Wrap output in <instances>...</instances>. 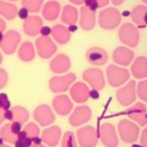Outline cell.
<instances>
[{
	"mask_svg": "<svg viewBox=\"0 0 147 147\" xmlns=\"http://www.w3.org/2000/svg\"><path fill=\"white\" fill-rule=\"evenodd\" d=\"M71 3L75 4V5H81L85 2V0H69Z\"/></svg>",
	"mask_w": 147,
	"mask_h": 147,
	"instance_id": "cell-49",
	"label": "cell"
},
{
	"mask_svg": "<svg viewBox=\"0 0 147 147\" xmlns=\"http://www.w3.org/2000/svg\"><path fill=\"white\" fill-rule=\"evenodd\" d=\"M43 27V22L39 16L32 15L24 20V30L26 34L30 36H36L40 33L41 28Z\"/></svg>",
	"mask_w": 147,
	"mask_h": 147,
	"instance_id": "cell-14",
	"label": "cell"
},
{
	"mask_svg": "<svg viewBox=\"0 0 147 147\" xmlns=\"http://www.w3.org/2000/svg\"><path fill=\"white\" fill-rule=\"evenodd\" d=\"M18 16L22 20H26L27 18L29 17V10L26 9V7H22V9H19L18 11Z\"/></svg>",
	"mask_w": 147,
	"mask_h": 147,
	"instance_id": "cell-41",
	"label": "cell"
},
{
	"mask_svg": "<svg viewBox=\"0 0 147 147\" xmlns=\"http://www.w3.org/2000/svg\"><path fill=\"white\" fill-rule=\"evenodd\" d=\"M0 137H1L4 141L9 142L10 144H14L17 141V135H15L12 130H11V125L10 124H6L2 127L1 130H0Z\"/></svg>",
	"mask_w": 147,
	"mask_h": 147,
	"instance_id": "cell-30",
	"label": "cell"
},
{
	"mask_svg": "<svg viewBox=\"0 0 147 147\" xmlns=\"http://www.w3.org/2000/svg\"><path fill=\"white\" fill-rule=\"evenodd\" d=\"M87 60L93 65H102L107 63L108 55L104 49L94 47L88 50Z\"/></svg>",
	"mask_w": 147,
	"mask_h": 147,
	"instance_id": "cell-16",
	"label": "cell"
},
{
	"mask_svg": "<svg viewBox=\"0 0 147 147\" xmlns=\"http://www.w3.org/2000/svg\"><path fill=\"white\" fill-rule=\"evenodd\" d=\"M31 147H45V146L42 144H33Z\"/></svg>",
	"mask_w": 147,
	"mask_h": 147,
	"instance_id": "cell-53",
	"label": "cell"
},
{
	"mask_svg": "<svg viewBox=\"0 0 147 147\" xmlns=\"http://www.w3.org/2000/svg\"><path fill=\"white\" fill-rule=\"evenodd\" d=\"M44 0H22L24 7H26L30 12H37L39 11Z\"/></svg>",
	"mask_w": 147,
	"mask_h": 147,
	"instance_id": "cell-33",
	"label": "cell"
},
{
	"mask_svg": "<svg viewBox=\"0 0 147 147\" xmlns=\"http://www.w3.org/2000/svg\"><path fill=\"white\" fill-rule=\"evenodd\" d=\"M85 3H86V7H88L92 11H96V9H99L98 3L95 0H85Z\"/></svg>",
	"mask_w": 147,
	"mask_h": 147,
	"instance_id": "cell-40",
	"label": "cell"
},
{
	"mask_svg": "<svg viewBox=\"0 0 147 147\" xmlns=\"http://www.w3.org/2000/svg\"><path fill=\"white\" fill-rule=\"evenodd\" d=\"M138 95L140 99L147 102V80H144L138 85Z\"/></svg>",
	"mask_w": 147,
	"mask_h": 147,
	"instance_id": "cell-36",
	"label": "cell"
},
{
	"mask_svg": "<svg viewBox=\"0 0 147 147\" xmlns=\"http://www.w3.org/2000/svg\"><path fill=\"white\" fill-rule=\"evenodd\" d=\"M68 30L70 31V33H71V32H76V31L77 30V26H76V24L69 25V27H68Z\"/></svg>",
	"mask_w": 147,
	"mask_h": 147,
	"instance_id": "cell-50",
	"label": "cell"
},
{
	"mask_svg": "<svg viewBox=\"0 0 147 147\" xmlns=\"http://www.w3.org/2000/svg\"><path fill=\"white\" fill-rule=\"evenodd\" d=\"M4 117L5 119H7V120H13L14 118V115H13V111L11 110H6L4 112Z\"/></svg>",
	"mask_w": 147,
	"mask_h": 147,
	"instance_id": "cell-44",
	"label": "cell"
},
{
	"mask_svg": "<svg viewBox=\"0 0 147 147\" xmlns=\"http://www.w3.org/2000/svg\"><path fill=\"white\" fill-rule=\"evenodd\" d=\"M80 11V26L86 31L91 30L95 25V11H92L86 6L81 7Z\"/></svg>",
	"mask_w": 147,
	"mask_h": 147,
	"instance_id": "cell-22",
	"label": "cell"
},
{
	"mask_svg": "<svg viewBox=\"0 0 147 147\" xmlns=\"http://www.w3.org/2000/svg\"><path fill=\"white\" fill-rule=\"evenodd\" d=\"M51 28L49 26H43L40 30V34L42 36H49V34H51Z\"/></svg>",
	"mask_w": 147,
	"mask_h": 147,
	"instance_id": "cell-42",
	"label": "cell"
},
{
	"mask_svg": "<svg viewBox=\"0 0 147 147\" xmlns=\"http://www.w3.org/2000/svg\"><path fill=\"white\" fill-rule=\"evenodd\" d=\"M6 30V22L0 18V33H3Z\"/></svg>",
	"mask_w": 147,
	"mask_h": 147,
	"instance_id": "cell-48",
	"label": "cell"
},
{
	"mask_svg": "<svg viewBox=\"0 0 147 147\" xmlns=\"http://www.w3.org/2000/svg\"><path fill=\"white\" fill-rule=\"evenodd\" d=\"M121 22V15L115 7H108L102 10L99 14V24L105 30L115 28Z\"/></svg>",
	"mask_w": 147,
	"mask_h": 147,
	"instance_id": "cell-1",
	"label": "cell"
},
{
	"mask_svg": "<svg viewBox=\"0 0 147 147\" xmlns=\"http://www.w3.org/2000/svg\"><path fill=\"white\" fill-rule=\"evenodd\" d=\"M129 117L138 122L140 125L144 126L147 124V111L144 103L137 102L135 105L129 108L127 112Z\"/></svg>",
	"mask_w": 147,
	"mask_h": 147,
	"instance_id": "cell-13",
	"label": "cell"
},
{
	"mask_svg": "<svg viewBox=\"0 0 147 147\" xmlns=\"http://www.w3.org/2000/svg\"><path fill=\"white\" fill-rule=\"evenodd\" d=\"M18 14L17 6L13 4L7 3L5 1H0V15L6 18L7 20H12Z\"/></svg>",
	"mask_w": 147,
	"mask_h": 147,
	"instance_id": "cell-27",
	"label": "cell"
},
{
	"mask_svg": "<svg viewBox=\"0 0 147 147\" xmlns=\"http://www.w3.org/2000/svg\"><path fill=\"white\" fill-rule=\"evenodd\" d=\"M76 76L68 74L66 76H54L49 80V88L52 92H63L68 90L69 86L75 81Z\"/></svg>",
	"mask_w": 147,
	"mask_h": 147,
	"instance_id": "cell-7",
	"label": "cell"
},
{
	"mask_svg": "<svg viewBox=\"0 0 147 147\" xmlns=\"http://www.w3.org/2000/svg\"><path fill=\"white\" fill-rule=\"evenodd\" d=\"M10 125H11V130H12V132L18 136V134L22 131V123L18 121H13Z\"/></svg>",
	"mask_w": 147,
	"mask_h": 147,
	"instance_id": "cell-39",
	"label": "cell"
},
{
	"mask_svg": "<svg viewBox=\"0 0 147 147\" xmlns=\"http://www.w3.org/2000/svg\"><path fill=\"white\" fill-rule=\"evenodd\" d=\"M95 1L98 3L99 7H105V6L108 5V3H109V0H95Z\"/></svg>",
	"mask_w": 147,
	"mask_h": 147,
	"instance_id": "cell-46",
	"label": "cell"
},
{
	"mask_svg": "<svg viewBox=\"0 0 147 147\" xmlns=\"http://www.w3.org/2000/svg\"><path fill=\"white\" fill-rule=\"evenodd\" d=\"M131 147H144L142 145H140V144H133Z\"/></svg>",
	"mask_w": 147,
	"mask_h": 147,
	"instance_id": "cell-56",
	"label": "cell"
},
{
	"mask_svg": "<svg viewBox=\"0 0 147 147\" xmlns=\"http://www.w3.org/2000/svg\"><path fill=\"white\" fill-rule=\"evenodd\" d=\"M119 39L124 44L135 48L139 43V32L131 24H125L119 30Z\"/></svg>",
	"mask_w": 147,
	"mask_h": 147,
	"instance_id": "cell-3",
	"label": "cell"
},
{
	"mask_svg": "<svg viewBox=\"0 0 147 147\" xmlns=\"http://www.w3.org/2000/svg\"><path fill=\"white\" fill-rule=\"evenodd\" d=\"M147 12V7L144 6H138L136 7L132 11L131 17H132V21L136 24L139 27L144 28L146 26L144 22V16Z\"/></svg>",
	"mask_w": 147,
	"mask_h": 147,
	"instance_id": "cell-29",
	"label": "cell"
},
{
	"mask_svg": "<svg viewBox=\"0 0 147 147\" xmlns=\"http://www.w3.org/2000/svg\"><path fill=\"white\" fill-rule=\"evenodd\" d=\"M88 95H90V98H92V99H99V97H100V94H99V92H98V90H90V93H88Z\"/></svg>",
	"mask_w": 147,
	"mask_h": 147,
	"instance_id": "cell-45",
	"label": "cell"
},
{
	"mask_svg": "<svg viewBox=\"0 0 147 147\" xmlns=\"http://www.w3.org/2000/svg\"><path fill=\"white\" fill-rule=\"evenodd\" d=\"M24 131H25L26 134L28 135V137H30L31 139L36 136H39L40 133V129L39 127L36 126V124L34 123H29L24 127Z\"/></svg>",
	"mask_w": 147,
	"mask_h": 147,
	"instance_id": "cell-34",
	"label": "cell"
},
{
	"mask_svg": "<svg viewBox=\"0 0 147 147\" xmlns=\"http://www.w3.org/2000/svg\"><path fill=\"white\" fill-rule=\"evenodd\" d=\"M77 139L82 147H94L97 144V136L93 127L87 126L77 130Z\"/></svg>",
	"mask_w": 147,
	"mask_h": 147,
	"instance_id": "cell-8",
	"label": "cell"
},
{
	"mask_svg": "<svg viewBox=\"0 0 147 147\" xmlns=\"http://www.w3.org/2000/svg\"><path fill=\"white\" fill-rule=\"evenodd\" d=\"M2 61H3V57H2V54L0 53V64H1V63H2Z\"/></svg>",
	"mask_w": 147,
	"mask_h": 147,
	"instance_id": "cell-58",
	"label": "cell"
},
{
	"mask_svg": "<svg viewBox=\"0 0 147 147\" xmlns=\"http://www.w3.org/2000/svg\"><path fill=\"white\" fill-rule=\"evenodd\" d=\"M34 118L37 123H39L41 126H49L54 120L55 117L52 113L50 107L47 104L38 106L34 112Z\"/></svg>",
	"mask_w": 147,
	"mask_h": 147,
	"instance_id": "cell-10",
	"label": "cell"
},
{
	"mask_svg": "<svg viewBox=\"0 0 147 147\" xmlns=\"http://www.w3.org/2000/svg\"><path fill=\"white\" fill-rule=\"evenodd\" d=\"M10 107V102L6 93H0V109L4 111L9 110Z\"/></svg>",
	"mask_w": 147,
	"mask_h": 147,
	"instance_id": "cell-37",
	"label": "cell"
},
{
	"mask_svg": "<svg viewBox=\"0 0 147 147\" xmlns=\"http://www.w3.org/2000/svg\"><path fill=\"white\" fill-rule=\"evenodd\" d=\"M60 9V4L57 1L51 0V1H49L45 4L43 9H42V15H43L44 19H46L47 21H55L59 17Z\"/></svg>",
	"mask_w": 147,
	"mask_h": 147,
	"instance_id": "cell-23",
	"label": "cell"
},
{
	"mask_svg": "<svg viewBox=\"0 0 147 147\" xmlns=\"http://www.w3.org/2000/svg\"><path fill=\"white\" fill-rule=\"evenodd\" d=\"M37 54L42 59H49L56 52L57 47L49 36H40L36 39Z\"/></svg>",
	"mask_w": 147,
	"mask_h": 147,
	"instance_id": "cell-5",
	"label": "cell"
},
{
	"mask_svg": "<svg viewBox=\"0 0 147 147\" xmlns=\"http://www.w3.org/2000/svg\"><path fill=\"white\" fill-rule=\"evenodd\" d=\"M63 147H77L75 135L73 134L71 131H68L64 134V136L63 138V142H61Z\"/></svg>",
	"mask_w": 147,
	"mask_h": 147,
	"instance_id": "cell-35",
	"label": "cell"
},
{
	"mask_svg": "<svg viewBox=\"0 0 147 147\" xmlns=\"http://www.w3.org/2000/svg\"><path fill=\"white\" fill-rule=\"evenodd\" d=\"M3 38H4V34H3L2 33H0V43H1V42H2Z\"/></svg>",
	"mask_w": 147,
	"mask_h": 147,
	"instance_id": "cell-54",
	"label": "cell"
},
{
	"mask_svg": "<svg viewBox=\"0 0 147 147\" xmlns=\"http://www.w3.org/2000/svg\"><path fill=\"white\" fill-rule=\"evenodd\" d=\"M53 38L61 45L66 44L70 39L71 33L65 26L61 24H56L51 30Z\"/></svg>",
	"mask_w": 147,
	"mask_h": 147,
	"instance_id": "cell-24",
	"label": "cell"
},
{
	"mask_svg": "<svg viewBox=\"0 0 147 147\" xmlns=\"http://www.w3.org/2000/svg\"><path fill=\"white\" fill-rule=\"evenodd\" d=\"M108 82L113 87H118L124 84L129 78V74L127 69L118 68L115 65H110L107 68Z\"/></svg>",
	"mask_w": 147,
	"mask_h": 147,
	"instance_id": "cell-4",
	"label": "cell"
},
{
	"mask_svg": "<svg viewBox=\"0 0 147 147\" xmlns=\"http://www.w3.org/2000/svg\"><path fill=\"white\" fill-rule=\"evenodd\" d=\"M91 112L90 109L88 106H78L76 107L74 111L73 115H71L70 124L74 127H77L83 123H86L90 119Z\"/></svg>",
	"mask_w": 147,
	"mask_h": 147,
	"instance_id": "cell-15",
	"label": "cell"
},
{
	"mask_svg": "<svg viewBox=\"0 0 147 147\" xmlns=\"http://www.w3.org/2000/svg\"><path fill=\"white\" fill-rule=\"evenodd\" d=\"M33 144L32 139L28 137V135L26 134L25 131H21L18 134L17 141L14 142L15 147H31Z\"/></svg>",
	"mask_w": 147,
	"mask_h": 147,
	"instance_id": "cell-32",
	"label": "cell"
},
{
	"mask_svg": "<svg viewBox=\"0 0 147 147\" xmlns=\"http://www.w3.org/2000/svg\"><path fill=\"white\" fill-rule=\"evenodd\" d=\"M113 58L115 63L126 66V65L129 64L130 61H132L134 58V53L127 48L119 47L115 50Z\"/></svg>",
	"mask_w": 147,
	"mask_h": 147,
	"instance_id": "cell-21",
	"label": "cell"
},
{
	"mask_svg": "<svg viewBox=\"0 0 147 147\" xmlns=\"http://www.w3.org/2000/svg\"><path fill=\"white\" fill-rule=\"evenodd\" d=\"M125 0H112V3L114 4L115 6H118L120 5V4H122Z\"/></svg>",
	"mask_w": 147,
	"mask_h": 147,
	"instance_id": "cell-51",
	"label": "cell"
},
{
	"mask_svg": "<svg viewBox=\"0 0 147 147\" xmlns=\"http://www.w3.org/2000/svg\"><path fill=\"white\" fill-rule=\"evenodd\" d=\"M34 49L31 42H24L19 49V57L24 61H31L34 58Z\"/></svg>",
	"mask_w": 147,
	"mask_h": 147,
	"instance_id": "cell-28",
	"label": "cell"
},
{
	"mask_svg": "<svg viewBox=\"0 0 147 147\" xmlns=\"http://www.w3.org/2000/svg\"><path fill=\"white\" fill-rule=\"evenodd\" d=\"M129 11H125V12H124L123 13V16H129Z\"/></svg>",
	"mask_w": 147,
	"mask_h": 147,
	"instance_id": "cell-55",
	"label": "cell"
},
{
	"mask_svg": "<svg viewBox=\"0 0 147 147\" xmlns=\"http://www.w3.org/2000/svg\"><path fill=\"white\" fill-rule=\"evenodd\" d=\"M83 78L94 88V90H102L104 86V77L102 72L100 69L91 68L85 71Z\"/></svg>",
	"mask_w": 147,
	"mask_h": 147,
	"instance_id": "cell-9",
	"label": "cell"
},
{
	"mask_svg": "<svg viewBox=\"0 0 147 147\" xmlns=\"http://www.w3.org/2000/svg\"><path fill=\"white\" fill-rule=\"evenodd\" d=\"M12 111H13V115H14L13 121H18L22 124L28 120L29 113L27 112L25 108L22 107V106H15Z\"/></svg>",
	"mask_w": 147,
	"mask_h": 147,
	"instance_id": "cell-31",
	"label": "cell"
},
{
	"mask_svg": "<svg viewBox=\"0 0 147 147\" xmlns=\"http://www.w3.org/2000/svg\"><path fill=\"white\" fill-rule=\"evenodd\" d=\"M144 22H145V24H147V12H146L145 16H144Z\"/></svg>",
	"mask_w": 147,
	"mask_h": 147,
	"instance_id": "cell-57",
	"label": "cell"
},
{
	"mask_svg": "<svg viewBox=\"0 0 147 147\" xmlns=\"http://www.w3.org/2000/svg\"><path fill=\"white\" fill-rule=\"evenodd\" d=\"M61 129L57 126H53L51 127L45 129L42 133V140L49 146H56L59 144L61 138Z\"/></svg>",
	"mask_w": 147,
	"mask_h": 147,
	"instance_id": "cell-19",
	"label": "cell"
},
{
	"mask_svg": "<svg viewBox=\"0 0 147 147\" xmlns=\"http://www.w3.org/2000/svg\"><path fill=\"white\" fill-rule=\"evenodd\" d=\"M53 108L58 114L61 115H65L69 114L72 110L73 104L69 98L65 95L56 96L53 99Z\"/></svg>",
	"mask_w": 147,
	"mask_h": 147,
	"instance_id": "cell-17",
	"label": "cell"
},
{
	"mask_svg": "<svg viewBox=\"0 0 147 147\" xmlns=\"http://www.w3.org/2000/svg\"><path fill=\"white\" fill-rule=\"evenodd\" d=\"M21 41V36L17 31H7L6 34H4V38L0 43V48L7 55L12 54L16 50L19 43Z\"/></svg>",
	"mask_w": 147,
	"mask_h": 147,
	"instance_id": "cell-6",
	"label": "cell"
},
{
	"mask_svg": "<svg viewBox=\"0 0 147 147\" xmlns=\"http://www.w3.org/2000/svg\"><path fill=\"white\" fill-rule=\"evenodd\" d=\"M10 1H16V0H10Z\"/></svg>",
	"mask_w": 147,
	"mask_h": 147,
	"instance_id": "cell-62",
	"label": "cell"
},
{
	"mask_svg": "<svg viewBox=\"0 0 147 147\" xmlns=\"http://www.w3.org/2000/svg\"><path fill=\"white\" fill-rule=\"evenodd\" d=\"M118 131L121 139L127 144L136 142L139 137V127L133 122L127 119L119 122Z\"/></svg>",
	"mask_w": 147,
	"mask_h": 147,
	"instance_id": "cell-2",
	"label": "cell"
},
{
	"mask_svg": "<svg viewBox=\"0 0 147 147\" xmlns=\"http://www.w3.org/2000/svg\"><path fill=\"white\" fill-rule=\"evenodd\" d=\"M3 142H4V140H3V139H2L1 137H0V145H2V144H3Z\"/></svg>",
	"mask_w": 147,
	"mask_h": 147,
	"instance_id": "cell-59",
	"label": "cell"
},
{
	"mask_svg": "<svg viewBox=\"0 0 147 147\" xmlns=\"http://www.w3.org/2000/svg\"><path fill=\"white\" fill-rule=\"evenodd\" d=\"M100 139L102 144L107 147H115L118 144L115 127L110 123H105L100 127Z\"/></svg>",
	"mask_w": 147,
	"mask_h": 147,
	"instance_id": "cell-11",
	"label": "cell"
},
{
	"mask_svg": "<svg viewBox=\"0 0 147 147\" xmlns=\"http://www.w3.org/2000/svg\"><path fill=\"white\" fill-rule=\"evenodd\" d=\"M70 65V60H69L68 56L64 55V54H60L50 61V69L52 72L56 74L65 73L67 70H69Z\"/></svg>",
	"mask_w": 147,
	"mask_h": 147,
	"instance_id": "cell-18",
	"label": "cell"
},
{
	"mask_svg": "<svg viewBox=\"0 0 147 147\" xmlns=\"http://www.w3.org/2000/svg\"><path fill=\"white\" fill-rule=\"evenodd\" d=\"M142 1H144V2L145 4H147V0H142Z\"/></svg>",
	"mask_w": 147,
	"mask_h": 147,
	"instance_id": "cell-61",
	"label": "cell"
},
{
	"mask_svg": "<svg viewBox=\"0 0 147 147\" xmlns=\"http://www.w3.org/2000/svg\"><path fill=\"white\" fill-rule=\"evenodd\" d=\"M4 110L0 109V124H2V122L4 121V119H5V117H4Z\"/></svg>",
	"mask_w": 147,
	"mask_h": 147,
	"instance_id": "cell-52",
	"label": "cell"
},
{
	"mask_svg": "<svg viewBox=\"0 0 147 147\" xmlns=\"http://www.w3.org/2000/svg\"><path fill=\"white\" fill-rule=\"evenodd\" d=\"M0 147H10V146H9V145H4V144H2V145H0Z\"/></svg>",
	"mask_w": 147,
	"mask_h": 147,
	"instance_id": "cell-60",
	"label": "cell"
},
{
	"mask_svg": "<svg viewBox=\"0 0 147 147\" xmlns=\"http://www.w3.org/2000/svg\"><path fill=\"white\" fill-rule=\"evenodd\" d=\"M32 141H33V144H41L42 139H41L39 136H36V137L32 138Z\"/></svg>",
	"mask_w": 147,
	"mask_h": 147,
	"instance_id": "cell-47",
	"label": "cell"
},
{
	"mask_svg": "<svg viewBox=\"0 0 147 147\" xmlns=\"http://www.w3.org/2000/svg\"><path fill=\"white\" fill-rule=\"evenodd\" d=\"M71 96L73 100L76 102H85L90 97V90H88V87L83 83H76L71 88Z\"/></svg>",
	"mask_w": 147,
	"mask_h": 147,
	"instance_id": "cell-20",
	"label": "cell"
},
{
	"mask_svg": "<svg viewBox=\"0 0 147 147\" xmlns=\"http://www.w3.org/2000/svg\"><path fill=\"white\" fill-rule=\"evenodd\" d=\"M117 100L120 102L122 105H129L132 103L135 99V81H130V82L120 90H118L117 92Z\"/></svg>",
	"mask_w": 147,
	"mask_h": 147,
	"instance_id": "cell-12",
	"label": "cell"
},
{
	"mask_svg": "<svg viewBox=\"0 0 147 147\" xmlns=\"http://www.w3.org/2000/svg\"><path fill=\"white\" fill-rule=\"evenodd\" d=\"M141 142H142V145L144 147H147V127H145L142 133Z\"/></svg>",
	"mask_w": 147,
	"mask_h": 147,
	"instance_id": "cell-43",
	"label": "cell"
},
{
	"mask_svg": "<svg viewBox=\"0 0 147 147\" xmlns=\"http://www.w3.org/2000/svg\"><path fill=\"white\" fill-rule=\"evenodd\" d=\"M77 18H78V13H77V9L76 7L69 6V5L65 6L63 7V14H61V19L65 24H68V25L75 24L77 21Z\"/></svg>",
	"mask_w": 147,
	"mask_h": 147,
	"instance_id": "cell-26",
	"label": "cell"
},
{
	"mask_svg": "<svg viewBox=\"0 0 147 147\" xmlns=\"http://www.w3.org/2000/svg\"><path fill=\"white\" fill-rule=\"evenodd\" d=\"M7 83V73L4 69L0 68V88L6 86Z\"/></svg>",
	"mask_w": 147,
	"mask_h": 147,
	"instance_id": "cell-38",
	"label": "cell"
},
{
	"mask_svg": "<svg viewBox=\"0 0 147 147\" xmlns=\"http://www.w3.org/2000/svg\"><path fill=\"white\" fill-rule=\"evenodd\" d=\"M133 76L136 78H144L147 76V59L145 57H138L131 66Z\"/></svg>",
	"mask_w": 147,
	"mask_h": 147,
	"instance_id": "cell-25",
	"label": "cell"
}]
</instances>
